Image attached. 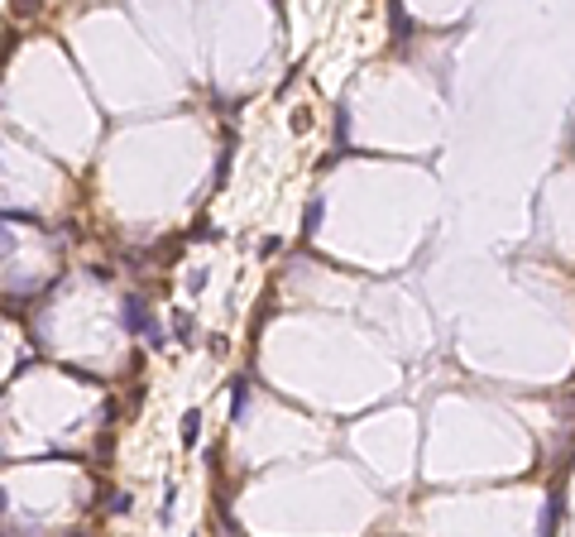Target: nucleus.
Returning <instances> with one entry per match:
<instances>
[{
    "instance_id": "nucleus-1",
    "label": "nucleus",
    "mask_w": 575,
    "mask_h": 537,
    "mask_svg": "<svg viewBox=\"0 0 575 537\" xmlns=\"http://www.w3.org/2000/svg\"><path fill=\"white\" fill-rule=\"evenodd\" d=\"M183 436H187V441H197V413H187V422H183Z\"/></svg>"
}]
</instances>
